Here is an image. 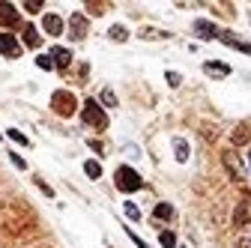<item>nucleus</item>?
I'll return each mask as SVG.
<instances>
[{"label": "nucleus", "mask_w": 251, "mask_h": 248, "mask_svg": "<svg viewBox=\"0 0 251 248\" xmlns=\"http://www.w3.org/2000/svg\"><path fill=\"white\" fill-rule=\"evenodd\" d=\"M51 60H54L57 69H66V66L72 63V51L63 48V45H54V48H51Z\"/></svg>", "instance_id": "9b49d317"}, {"label": "nucleus", "mask_w": 251, "mask_h": 248, "mask_svg": "<svg viewBox=\"0 0 251 248\" xmlns=\"http://www.w3.org/2000/svg\"><path fill=\"white\" fill-rule=\"evenodd\" d=\"M251 224V195L245 192L233 209V227H248Z\"/></svg>", "instance_id": "20e7f679"}, {"label": "nucleus", "mask_w": 251, "mask_h": 248, "mask_svg": "<svg viewBox=\"0 0 251 248\" xmlns=\"http://www.w3.org/2000/svg\"><path fill=\"white\" fill-rule=\"evenodd\" d=\"M114 182H117V189H120L123 195H135L141 185H144L141 174H138L132 165H120V168H117V174H114Z\"/></svg>", "instance_id": "f03ea898"}, {"label": "nucleus", "mask_w": 251, "mask_h": 248, "mask_svg": "<svg viewBox=\"0 0 251 248\" xmlns=\"http://www.w3.org/2000/svg\"><path fill=\"white\" fill-rule=\"evenodd\" d=\"M21 39H24L27 48H39V30H36L33 24H24V27H21Z\"/></svg>", "instance_id": "2eb2a0df"}, {"label": "nucleus", "mask_w": 251, "mask_h": 248, "mask_svg": "<svg viewBox=\"0 0 251 248\" xmlns=\"http://www.w3.org/2000/svg\"><path fill=\"white\" fill-rule=\"evenodd\" d=\"M99 105H108V108H117V96H114V90H102V99H99Z\"/></svg>", "instance_id": "4be33fe9"}, {"label": "nucleus", "mask_w": 251, "mask_h": 248, "mask_svg": "<svg viewBox=\"0 0 251 248\" xmlns=\"http://www.w3.org/2000/svg\"><path fill=\"white\" fill-rule=\"evenodd\" d=\"M159 242H162V248H176V236L171 230H162L159 233Z\"/></svg>", "instance_id": "412c9836"}, {"label": "nucleus", "mask_w": 251, "mask_h": 248, "mask_svg": "<svg viewBox=\"0 0 251 248\" xmlns=\"http://www.w3.org/2000/svg\"><path fill=\"white\" fill-rule=\"evenodd\" d=\"M222 162H225L230 179H233V182H242V168H239V159H236L233 149H225V152H222Z\"/></svg>", "instance_id": "6e6552de"}, {"label": "nucleus", "mask_w": 251, "mask_h": 248, "mask_svg": "<svg viewBox=\"0 0 251 248\" xmlns=\"http://www.w3.org/2000/svg\"><path fill=\"white\" fill-rule=\"evenodd\" d=\"M24 9H27V12H39V9H42V0H27Z\"/></svg>", "instance_id": "cd10ccee"}, {"label": "nucleus", "mask_w": 251, "mask_h": 248, "mask_svg": "<svg viewBox=\"0 0 251 248\" xmlns=\"http://www.w3.org/2000/svg\"><path fill=\"white\" fill-rule=\"evenodd\" d=\"M6 135H9V138H12V141H15V144H21V147H27V144H30V141H27V135H21V132H18V129H9V132H6Z\"/></svg>", "instance_id": "393cba45"}, {"label": "nucleus", "mask_w": 251, "mask_h": 248, "mask_svg": "<svg viewBox=\"0 0 251 248\" xmlns=\"http://www.w3.org/2000/svg\"><path fill=\"white\" fill-rule=\"evenodd\" d=\"M218 39H222L225 45H230V48H236V51H242V54H248V57H251V42L239 39L236 33H230V30H218Z\"/></svg>", "instance_id": "0eeeda50"}, {"label": "nucleus", "mask_w": 251, "mask_h": 248, "mask_svg": "<svg viewBox=\"0 0 251 248\" xmlns=\"http://www.w3.org/2000/svg\"><path fill=\"white\" fill-rule=\"evenodd\" d=\"M138 36H141V39H171L168 30H155V27H144V30H138Z\"/></svg>", "instance_id": "dca6fc26"}, {"label": "nucleus", "mask_w": 251, "mask_h": 248, "mask_svg": "<svg viewBox=\"0 0 251 248\" xmlns=\"http://www.w3.org/2000/svg\"><path fill=\"white\" fill-rule=\"evenodd\" d=\"M51 111L60 114V117H72L78 111V99L72 96L69 90H57L54 96H51Z\"/></svg>", "instance_id": "7ed1b4c3"}, {"label": "nucleus", "mask_w": 251, "mask_h": 248, "mask_svg": "<svg viewBox=\"0 0 251 248\" xmlns=\"http://www.w3.org/2000/svg\"><path fill=\"white\" fill-rule=\"evenodd\" d=\"M126 233H129V239H132V242H135L138 248H150V245H147V242H144V239H141V236L135 233V230H129V227H126Z\"/></svg>", "instance_id": "a878e982"}, {"label": "nucleus", "mask_w": 251, "mask_h": 248, "mask_svg": "<svg viewBox=\"0 0 251 248\" xmlns=\"http://www.w3.org/2000/svg\"><path fill=\"white\" fill-rule=\"evenodd\" d=\"M0 54H3V57H21V42L15 39V33H6V30H3V33H0Z\"/></svg>", "instance_id": "423d86ee"}, {"label": "nucleus", "mask_w": 251, "mask_h": 248, "mask_svg": "<svg viewBox=\"0 0 251 248\" xmlns=\"http://www.w3.org/2000/svg\"><path fill=\"white\" fill-rule=\"evenodd\" d=\"M36 185H39V189H42V192H45L48 198H54V189H51V185H48L45 179H39V176H36Z\"/></svg>", "instance_id": "bb28decb"}, {"label": "nucleus", "mask_w": 251, "mask_h": 248, "mask_svg": "<svg viewBox=\"0 0 251 248\" xmlns=\"http://www.w3.org/2000/svg\"><path fill=\"white\" fill-rule=\"evenodd\" d=\"M81 120H84V126L96 129V132H105V129H108V114L102 111V105H99L96 99H87V102H84Z\"/></svg>", "instance_id": "f257e3e1"}, {"label": "nucleus", "mask_w": 251, "mask_h": 248, "mask_svg": "<svg viewBox=\"0 0 251 248\" xmlns=\"http://www.w3.org/2000/svg\"><path fill=\"white\" fill-rule=\"evenodd\" d=\"M87 27H90V24H87V18H84L81 12H75V15L69 18V39H75V42H78V39H84V36H87Z\"/></svg>", "instance_id": "1a4fd4ad"}, {"label": "nucleus", "mask_w": 251, "mask_h": 248, "mask_svg": "<svg viewBox=\"0 0 251 248\" xmlns=\"http://www.w3.org/2000/svg\"><path fill=\"white\" fill-rule=\"evenodd\" d=\"M230 144L233 147H248L251 144V126L248 123H239V126L230 132Z\"/></svg>", "instance_id": "9d476101"}, {"label": "nucleus", "mask_w": 251, "mask_h": 248, "mask_svg": "<svg viewBox=\"0 0 251 248\" xmlns=\"http://www.w3.org/2000/svg\"><path fill=\"white\" fill-rule=\"evenodd\" d=\"M90 149H96V152H99V156H102V152H105V147H102V141H90Z\"/></svg>", "instance_id": "7c9ffc66"}, {"label": "nucleus", "mask_w": 251, "mask_h": 248, "mask_svg": "<svg viewBox=\"0 0 251 248\" xmlns=\"http://www.w3.org/2000/svg\"><path fill=\"white\" fill-rule=\"evenodd\" d=\"M36 66H39V69H45V72H48V69H54L51 54H39V57H36Z\"/></svg>", "instance_id": "5701e85b"}, {"label": "nucleus", "mask_w": 251, "mask_h": 248, "mask_svg": "<svg viewBox=\"0 0 251 248\" xmlns=\"http://www.w3.org/2000/svg\"><path fill=\"white\" fill-rule=\"evenodd\" d=\"M203 72H209V75H215V78H227L233 69H230L227 63H222V60H206V63H203Z\"/></svg>", "instance_id": "4468645a"}, {"label": "nucleus", "mask_w": 251, "mask_h": 248, "mask_svg": "<svg viewBox=\"0 0 251 248\" xmlns=\"http://www.w3.org/2000/svg\"><path fill=\"white\" fill-rule=\"evenodd\" d=\"M0 24H3V27H9V30H18V27H24V21H21L18 9H15L12 3H6V0H0Z\"/></svg>", "instance_id": "39448f33"}, {"label": "nucleus", "mask_w": 251, "mask_h": 248, "mask_svg": "<svg viewBox=\"0 0 251 248\" xmlns=\"http://www.w3.org/2000/svg\"><path fill=\"white\" fill-rule=\"evenodd\" d=\"M195 33H198L201 39H218V27H215L212 21L201 18V21H195Z\"/></svg>", "instance_id": "f8f14e48"}, {"label": "nucleus", "mask_w": 251, "mask_h": 248, "mask_svg": "<svg viewBox=\"0 0 251 248\" xmlns=\"http://www.w3.org/2000/svg\"><path fill=\"white\" fill-rule=\"evenodd\" d=\"M152 215H155L159 222H171V219H174V206H171V203H155Z\"/></svg>", "instance_id": "f3484780"}, {"label": "nucleus", "mask_w": 251, "mask_h": 248, "mask_svg": "<svg viewBox=\"0 0 251 248\" xmlns=\"http://www.w3.org/2000/svg\"><path fill=\"white\" fill-rule=\"evenodd\" d=\"M165 78H168V84H171V87H179V81H182V78H179L176 72H168Z\"/></svg>", "instance_id": "c756f323"}, {"label": "nucleus", "mask_w": 251, "mask_h": 248, "mask_svg": "<svg viewBox=\"0 0 251 248\" xmlns=\"http://www.w3.org/2000/svg\"><path fill=\"white\" fill-rule=\"evenodd\" d=\"M174 156H176V162H188V144L182 138L174 141Z\"/></svg>", "instance_id": "a211bd4d"}, {"label": "nucleus", "mask_w": 251, "mask_h": 248, "mask_svg": "<svg viewBox=\"0 0 251 248\" xmlns=\"http://www.w3.org/2000/svg\"><path fill=\"white\" fill-rule=\"evenodd\" d=\"M108 36H111L114 42H126V39H129V30H126L123 24H114V27L108 30Z\"/></svg>", "instance_id": "6ab92c4d"}, {"label": "nucleus", "mask_w": 251, "mask_h": 248, "mask_svg": "<svg viewBox=\"0 0 251 248\" xmlns=\"http://www.w3.org/2000/svg\"><path fill=\"white\" fill-rule=\"evenodd\" d=\"M42 27H45L48 36H60V33H63V18L54 15V12H48V15L42 18Z\"/></svg>", "instance_id": "ddd939ff"}, {"label": "nucleus", "mask_w": 251, "mask_h": 248, "mask_svg": "<svg viewBox=\"0 0 251 248\" xmlns=\"http://www.w3.org/2000/svg\"><path fill=\"white\" fill-rule=\"evenodd\" d=\"M9 159H12V165H15V168H21V171L27 168V162H24V159L18 156V152H9Z\"/></svg>", "instance_id": "c85d7f7f"}, {"label": "nucleus", "mask_w": 251, "mask_h": 248, "mask_svg": "<svg viewBox=\"0 0 251 248\" xmlns=\"http://www.w3.org/2000/svg\"><path fill=\"white\" fill-rule=\"evenodd\" d=\"M84 174H87L90 179H99V176H102V165H99V162H93V159H90V162L84 165Z\"/></svg>", "instance_id": "aec40b11"}, {"label": "nucleus", "mask_w": 251, "mask_h": 248, "mask_svg": "<svg viewBox=\"0 0 251 248\" xmlns=\"http://www.w3.org/2000/svg\"><path fill=\"white\" fill-rule=\"evenodd\" d=\"M236 248H251V239H239V242H236Z\"/></svg>", "instance_id": "2f4dec72"}, {"label": "nucleus", "mask_w": 251, "mask_h": 248, "mask_svg": "<svg viewBox=\"0 0 251 248\" xmlns=\"http://www.w3.org/2000/svg\"><path fill=\"white\" fill-rule=\"evenodd\" d=\"M123 209H126V215H129V219H132V222H141V209H138V206H135L132 200H129V203H126Z\"/></svg>", "instance_id": "b1692460"}]
</instances>
